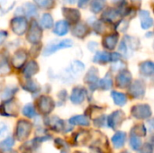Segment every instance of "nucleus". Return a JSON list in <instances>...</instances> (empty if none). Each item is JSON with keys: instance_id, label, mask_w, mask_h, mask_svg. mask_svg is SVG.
<instances>
[{"instance_id": "38", "label": "nucleus", "mask_w": 154, "mask_h": 153, "mask_svg": "<svg viewBox=\"0 0 154 153\" xmlns=\"http://www.w3.org/2000/svg\"><path fill=\"white\" fill-rule=\"evenodd\" d=\"M38 7L42 9H51L54 6V0H33Z\"/></svg>"}, {"instance_id": "39", "label": "nucleus", "mask_w": 154, "mask_h": 153, "mask_svg": "<svg viewBox=\"0 0 154 153\" xmlns=\"http://www.w3.org/2000/svg\"><path fill=\"white\" fill-rule=\"evenodd\" d=\"M23 7V13L28 16H35L37 14V8L32 3H25Z\"/></svg>"}, {"instance_id": "44", "label": "nucleus", "mask_w": 154, "mask_h": 153, "mask_svg": "<svg viewBox=\"0 0 154 153\" xmlns=\"http://www.w3.org/2000/svg\"><path fill=\"white\" fill-rule=\"evenodd\" d=\"M125 64L124 62H122L121 60L115 61L112 66L113 70H122V69H125Z\"/></svg>"}, {"instance_id": "16", "label": "nucleus", "mask_w": 154, "mask_h": 153, "mask_svg": "<svg viewBox=\"0 0 154 153\" xmlns=\"http://www.w3.org/2000/svg\"><path fill=\"white\" fill-rule=\"evenodd\" d=\"M118 38H119L118 32L110 33V34L105 36L103 41H102L103 47L108 50H113L116 47V44L118 42Z\"/></svg>"}, {"instance_id": "35", "label": "nucleus", "mask_w": 154, "mask_h": 153, "mask_svg": "<svg viewBox=\"0 0 154 153\" xmlns=\"http://www.w3.org/2000/svg\"><path fill=\"white\" fill-rule=\"evenodd\" d=\"M147 133V130L146 127L144 126V124H136L135 126H134L131 130V135H135V136H139V137H144Z\"/></svg>"}, {"instance_id": "10", "label": "nucleus", "mask_w": 154, "mask_h": 153, "mask_svg": "<svg viewBox=\"0 0 154 153\" xmlns=\"http://www.w3.org/2000/svg\"><path fill=\"white\" fill-rule=\"evenodd\" d=\"M116 86L119 88H125V87H128L130 84L132 83L133 77L130 71L126 69H122L116 76Z\"/></svg>"}, {"instance_id": "53", "label": "nucleus", "mask_w": 154, "mask_h": 153, "mask_svg": "<svg viewBox=\"0 0 154 153\" xmlns=\"http://www.w3.org/2000/svg\"><path fill=\"white\" fill-rule=\"evenodd\" d=\"M7 153H18L17 151H10L9 152H7Z\"/></svg>"}, {"instance_id": "37", "label": "nucleus", "mask_w": 154, "mask_h": 153, "mask_svg": "<svg viewBox=\"0 0 154 153\" xmlns=\"http://www.w3.org/2000/svg\"><path fill=\"white\" fill-rule=\"evenodd\" d=\"M143 142H142V137L135 136V135H131L130 136V146L134 151H139V149L142 147Z\"/></svg>"}, {"instance_id": "41", "label": "nucleus", "mask_w": 154, "mask_h": 153, "mask_svg": "<svg viewBox=\"0 0 154 153\" xmlns=\"http://www.w3.org/2000/svg\"><path fill=\"white\" fill-rule=\"evenodd\" d=\"M118 50H119L120 53L123 54L125 57H129L128 53H129L130 51H129V50H128V48H127V46H126V43H125V41H124V39L122 40V41H121V43H120V45H119V47H118Z\"/></svg>"}, {"instance_id": "23", "label": "nucleus", "mask_w": 154, "mask_h": 153, "mask_svg": "<svg viewBox=\"0 0 154 153\" xmlns=\"http://www.w3.org/2000/svg\"><path fill=\"white\" fill-rule=\"evenodd\" d=\"M69 32V23L65 20H60L56 23L53 32L59 36H64Z\"/></svg>"}, {"instance_id": "11", "label": "nucleus", "mask_w": 154, "mask_h": 153, "mask_svg": "<svg viewBox=\"0 0 154 153\" xmlns=\"http://www.w3.org/2000/svg\"><path fill=\"white\" fill-rule=\"evenodd\" d=\"M45 125L50 127L51 130L55 132H65L66 133V125L65 122L59 118L58 116H51L45 120Z\"/></svg>"}, {"instance_id": "8", "label": "nucleus", "mask_w": 154, "mask_h": 153, "mask_svg": "<svg viewBox=\"0 0 154 153\" xmlns=\"http://www.w3.org/2000/svg\"><path fill=\"white\" fill-rule=\"evenodd\" d=\"M10 26L12 31L17 35H23L28 28V23L26 18L23 16H15L11 20Z\"/></svg>"}, {"instance_id": "51", "label": "nucleus", "mask_w": 154, "mask_h": 153, "mask_svg": "<svg viewBox=\"0 0 154 153\" xmlns=\"http://www.w3.org/2000/svg\"><path fill=\"white\" fill-rule=\"evenodd\" d=\"M113 2L115 4H122L123 2H125V0H113Z\"/></svg>"}, {"instance_id": "30", "label": "nucleus", "mask_w": 154, "mask_h": 153, "mask_svg": "<svg viewBox=\"0 0 154 153\" xmlns=\"http://www.w3.org/2000/svg\"><path fill=\"white\" fill-rule=\"evenodd\" d=\"M106 5V0H92L90 3V10L94 14L100 13Z\"/></svg>"}, {"instance_id": "45", "label": "nucleus", "mask_w": 154, "mask_h": 153, "mask_svg": "<svg viewBox=\"0 0 154 153\" xmlns=\"http://www.w3.org/2000/svg\"><path fill=\"white\" fill-rule=\"evenodd\" d=\"M120 60H121V54L120 53H118V52L110 53V61L115 62V61H117Z\"/></svg>"}, {"instance_id": "5", "label": "nucleus", "mask_w": 154, "mask_h": 153, "mask_svg": "<svg viewBox=\"0 0 154 153\" xmlns=\"http://www.w3.org/2000/svg\"><path fill=\"white\" fill-rule=\"evenodd\" d=\"M0 115L5 117H15L18 115V105L15 101L9 99L0 105Z\"/></svg>"}, {"instance_id": "25", "label": "nucleus", "mask_w": 154, "mask_h": 153, "mask_svg": "<svg viewBox=\"0 0 154 153\" xmlns=\"http://www.w3.org/2000/svg\"><path fill=\"white\" fill-rule=\"evenodd\" d=\"M119 16H120V14L117 12V10L113 9V8H108V9L105 10V12L103 13L102 19L104 21H106V23H114L116 20H117Z\"/></svg>"}, {"instance_id": "26", "label": "nucleus", "mask_w": 154, "mask_h": 153, "mask_svg": "<svg viewBox=\"0 0 154 153\" xmlns=\"http://www.w3.org/2000/svg\"><path fill=\"white\" fill-rule=\"evenodd\" d=\"M90 133L86 131H80L74 134V145H82L90 138Z\"/></svg>"}, {"instance_id": "52", "label": "nucleus", "mask_w": 154, "mask_h": 153, "mask_svg": "<svg viewBox=\"0 0 154 153\" xmlns=\"http://www.w3.org/2000/svg\"><path fill=\"white\" fill-rule=\"evenodd\" d=\"M75 1H76V0H68V2H69V3H70V4H74V3H75Z\"/></svg>"}, {"instance_id": "49", "label": "nucleus", "mask_w": 154, "mask_h": 153, "mask_svg": "<svg viewBox=\"0 0 154 153\" xmlns=\"http://www.w3.org/2000/svg\"><path fill=\"white\" fill-rule=\"evenodd\" d=\"M132 5L134 8H140L141 7V0H131Z\"/></svg>"}, {"instance_id": "48", "label": "nucleus", "mask_w": 154, "mask_h": 153, "mask_svg": "<svg viewBox=\"0 0 154 153\" xmlns=\"http://www.w3.org/2000/svg\"><path fill=\"white\" fill-rule=\"evenodd\" d=\"M90 0H79V6L84 8L85 6H87L89 4Z\"/></svg>"}, {"instance_id": "9", "label": "nucleus", "mask_w": 154, "mask_h": 153, "mask_svg": "<svg viewBox=\"0 0 154 153\" xmlns=\"http://www.w3.org/2000/svg\"><path fill=\"white\" fill-rule=\"evenodd\" d=\"M72 45H73L72 40H70V39H65V40H62V41H59L57 43L49 44L44 49L42 54H43V56H50V55L55 53L56 51H58L59 50L69 48V47H72Z\"/></svg>"}, {"instance_id": "54", "label": "nucleus", "mask_w": 154, "mask_h": 153, "mask_svg": "<svg viewBox=\"0 0 154 153\" xmlns=\"http://www.w3.org/2000/svg\"><path fill=\"white\" fill-rule=\"evenodd\" d=\"M120 153H130L129 151H121Z\"/></svg>"}, {"instance_id": "22", "label": "nucleus", "mask_w": 154, "mask_h": 153, "mask_svg": "<svg viewBox=\"0 0 154 153\" xmlns=\"http://www.w3.org/2000/svg\"><path fill=\"white\" fill-rule=\"evenodd\" d=\"M70 125H79V126H89L90 121L87 115H75L69 120Z\"/></svg>"}, {"instance_id": "12", "label": "nucleus", "mask_w": 154, "mask_h": 153, "mask_svg": "<svg viewBox=\"0 0 154 153\" xmlns=\"http://www.w3.org/2000/svg\"><path fill=\"white\" fill-rule=\"evenodd\" d=\"M85 82L87 84H88L89 88L93 91L95 89H97V87H99L98 83H99V78H98V73H97V69L94 67H92L88 72L87 73L86 77H85Z\"/></svg>"}, {"instance_id": "2", "label": "nucleus", "mask_w": 154, "mask_h": 153, "mask_svg": "<svg viewBox=\"0 0 154 153\" xmlns=\"http://www.w3.org/2000/svg\"><path fill=\"white\" fill-rule=\"evenodd\" d=\"M131 115L133 117L139 120H147L149 119L152 113L149 105L147 104H139L135 105L131 108Z\"/></svg>"}, {"instance_id": "43", "label": "nucleus", "mask_w": 154, "mask_h": 153, "mask_svg": "<svg viewBox=\"0 0 154 153\" xmlns=\"http://www.w3.org/2000/svg\"><path fill=\"white\" fill-rule=\"evenodd\" d=\"M10 71V67L9 64L7 63L6 60H3L0 63V73L2 74H7Z\"/></svg>"}, {"instance_id": "6", "label": "nucleus", "mask_w": 154, "mask_h": 153, "mask_svg": "<svg viewBox=\"0 0 154 153\" xmlns=\"http://www.w3.org/2000/svg\"><path fill=\"white\" fill-rule=\"evenodd\" d=\"M145 83L143 80L132 81L129 86L128 93L134 99H142L145 95Z\"/></svg>"}, {"instance_id": "14", "label": "nucleus", "mask_w": 154, "mask_h": 153, "mask_svg": "<svg viewBox=\"0 0 154 153\" xmlns=\"http://www.w3.org/2000/svg\"><path fill=\"white\" fill-rule=\"evenodd\" d=\"M86 96H87L86 89L81 87H77L72 90V93L70 95V101L72 102V104L80 105L81 103L84 102Z\"/></svg>"}, {"instance_id": "33", "label": "nucleus", "mask_w": 154, "mask_h": 153, "mask_svg": "<svg viewBox=\"0 0 154 153\" xmlns=\"http://www.w3.org/2000/svg\"><path fill=\"white\" fill-rule=\"evenodd\" d=\"M53 18L50 14H44L41 18V25L44 29H51L53 26Z\"/></svg>"}, {"instance_id": "42", "label": "nucleus", "mask_w": 154, "mask_h": 153, "mask_svg": "<svg viewBox=\"0 0 154 153\" xmlns=\"http://www.w3.org/2000/svg\"><path fill=\"white\" fill-rule=\"evenodd\" d=\"M153 152V147L151 143L146 142L142 145V147L139 149V153H152Z\"/></svg>"}, {"instance_id": "47", "label": "nucleus", "mask_w": 154, "mask_h": 153, "mask_svg": "<svg viewBox=\"0 0 154 153\" xmlns=\"http://www.w3.org/2000/svg\"><path fill=\"white\" fill-rule=\"evenodd\" d=\"M7 131V126L5 124H0V138L5 135V133Z\"/></svg>"}, {"instance_id": "24", "label": "nucleus", "mask_w": 154, "mask_h": 153, "mask_svg": "<svg viewBox=\"0 0 154 153\" xmlns=\"http://www.w3.org/2000/svg\"><path fill=\"white\" fill-rule=\"evenodd\" d=\"M14 142L15 139L13 136H8L0 142V153H7L12 151V148L14 145Z\"/></svg>"}, {"instance_id": "55", "label": "nucleus", "mask_w": 154, "mask_h": 153, "mask_svg": "<svg viewBox=\"0 0 154 153\" xmlns=\"http://www.w3.org/2000/svg\"><path fill=\"white\" fill-rule=\"evenodd\" d=\"M74 153H85V152H82V151H75Z\"/></svg>"}, {"instance_id": "20", "label": "nucleus", "mask_w": 154, "mask_h": 153, "mask_svg": "<svg viewBox=\"0 0 154 153\" xmlns=\"http://www.w3.org/2000/svg\"><path fill=\"white\" fill-rule=\"evenodd\" d=\"M140 73L145 77H152L154 73V64L151 60H145L139 65Z\"/></svg>"}, {"instance_id": "34", "label": "nucleus", "mask_w": 154, "mask_h": 153, "mask_svg": "<svg viewBox=\"0 0 154 153\" xmlns=\"http://www.w3.org/2000/svg\"><path fill=\"white\" fill-rule=\"evenodd\" d=\"M17 91H18L17 87H6L3 91L2 96H1V99L3 101H6V100L12 99V97L15 95V93Z\"/></svg>"}, {"instance_id": "57", "label": "nucleus", "mask_w": 154, "mask_h": 153, "mask_svg": "<svg viewBox=\"0 0 154 153\" xmlns=\"http://www.w3.org/2000/svg\"><path fill=\"white\" fill-rule=\"evenodd\" d=\"M1 88H2V87H1V83H0V90H1Z\"/></svg>"}, {"instance_id": "4", "label": "nucleus", "mask_w": 154, "mask_h": 153, "mask_svg": "<svg viewBox=\"0 0 154 153\" xmlns=\"http://www.w3.org/2000/svg\"><path fill=\"white\" fill-rule=\"evenodd\" d=\"M54 106H55L54 101L49 96H41L37 101L38 111L44 115L51 114L53 111Z\"/></svg>"}, {"instance_id": "13", "label": "nucleus", "mask_w": 154, "mask_h": 153, "mask_svg": "<svg viewBox=\"0 0 154 153\" xmlns=\"http://www.w3.org/2000/svg\"><path fill=\"white\" fill-rule=\"evenodd\" d=\"M62 14L69 23H77L80 19V12L78 9L70 7H63Z\"/></svg>"}, {"instance_id": "36", "label": "nucleus", "mask_w": 154, "mask_h": 153, "mask_svg": "<svg viewBox=\"0 0 154 153\" xmlns=\"http://www.w3.org/2000/svg\"><path fill=\"white\" fill-rule=\"evenodd\" d=\"M85 69V66L79 60H74L70 65L69 70L73 75H79Z\"/></svg>"}, {"instance_id": "31", "label": "nucleus", "mask_w": 154, "mask_h": 153, "mask_svg": "<svg viewBox=\"0 0 154 153\" xmlns=\"http://www.w3.org/2000/svg\"><path fill=\"white\" fill-rule=\"evenodd\" d=\"M98 86L103 90H109L112 87V86H113V80H112V77H111L110 73H107L103 79L99 80Z\"/></svg>"}, {"instance_id": "17", "label": "nucleus", "mask_w": 154, "mask_h": 153, "mask_svg": "<svg viewBox=\"0 0 154 153\" xmlns=\"http://www.w3.org/2000/svg\"><path fill=\"white\" fill-rule=\"evenodd\" d=\"M27 59V53L24 50H18L12 58V65L16 68L20 69L23 66L24 62Z\"/></svg>"}, {"instance_id": "56", "label": "nucleus", "mask_w": 154, "mask_h": 153, "mask_svg": "<svg viewBox=\"0 0 154 153\" xmlns=\"http://www.w3.org/2000/svg\"><path fill=\"white\" fill-rule=\"evenodd\" d=\"M60 153H67V152H66V151H60Z\"/></svg>"}, {"instance_id": "46", "label": "nucleus", "mask_w": 154, "mask_h": 153, "mask_svg": "<svg viewBox=\"0 0 154 153\" xmlns=\"http://www.w3.org/2000/svg\"><path fill=\"white\" fill-rule=\"evenodd\" d=\"M7 36H8V33L6 31H0V44H2L5 41Z\"/></svg>"}, {"instance_id": "27", "label": "nucleus", "mask_w": 154, "mask_h": 153, "mask_svg": "<svg viewBox=\"0 0 154 153\" xmlns=\"http://www.w3.org/2000/svg\"><path fill=\"white\" fill-rule=\"evenodd\" d=\"M111 96L116 106H123L127 103V97L124 93H120L117 91H112L111 92Z\"/></svg>"}, {"instance_id": "40", "label": "nucleus", "mask_w": 154, "mask_h": 153, "mask_svg": "<svg viewBox=\"0 0 154 153\" xmlns=\"http://www.w3.org/2000/svg\"><path fill=\"white\" fill-rule=\"evenodd\" d=\"M106 116L105 115H99L97 116L95 120H94V124L96 127H98V128H104V127H106L107 126V123H106Z\"/></svg>"}, {"instance_id": "7", "label": "nucleus", "mask_w": 154, "mask_h": 153, "mask_svg": "<svg viewBox=\"0 0 154 153\" xmlns=\"http://www.w3.org/2000/svg\"><path fill=\"white\" fill-rule=\"evenodd\" d=\"M125 120V114L122 110H116L113 112L106 118L107 126L116 131L121 126V124L124 123Z\"/></svg>"}, {"instance_id": "29", "label": "nucleus", "mask_w": 154, "mask_h": 153, "mask_svg": "<svg viewBox=\"0 0 154 153\" xmlns=\"http://www.w3.org/2000/svg\"><path fill=\"white\" fill-rule=\"evenodd\" d=\"M22 87L24 90H26L30 93H36L40 89L39 85L32 79H26L24 81V84L22 83Z\"/></svg>"}, {"instance_id": "19", "label": "nucleus", "mask_w": 154, "mask_h": 153, "mask_svg": "<svg viewBox=\"0 0 154 153\" xmlns=\"http://www.w3.org/2000/svg\"><path fill=\"white\" fill-rule=\"evenodd\" d=\"M139 16L141 19V26L144 30H148L153 25V20L151 17V14L146 10H140Z\"/></svg>"}, {"instance_id": "21", "label": "nucleus", "mask_w": 154, "mask_h": 153, "mask_svg": "<svg viewBox=\"0 0 154 153\" xmlns=\"http://www.w3.org/2000/svg\"><path fill=\"white\" fill-rule=\"evenodd\" d=\"M39 71V65L35 60H30L23 68V73L26 78H31Z\"/></svg>"}, {"instance_id": "15", "label": "nucleus", "mask_w": 154, "mask_h": 153, "mask_svg": "<svg viewBox=\"0 0 154 153\" xmlns=\"http://www.w3.org/2000/svg\"><path fill=\"white\" fill-rule=\"evenodd\" d=\"M90 32L89 27L84 23H77L76 25L72 29V34L73 36L79 38V39H84L86 36H88Z\"/></svg>"}, {"instance_id": "32", "label": "nucleus", "mask_w": 154, "mask_h": 153, "mask_svg": "<svg viewBox=\"0 0 154 153\" xmlns=\"http://www.w3.org/2000/svg\"><path fill=\"white\" fill-rule=\"evenodd\" d=\"M22 113L24 116H26L27 118H31V119L34 118L37 115L36 109L33 106V105H32V104H27L26 106H24Z\"/></svg>"}, {"instance_id": "28", "label": "nucleus", "mask_w": 154, "mask_h": 153, "mask_svg": "<svg viewBox=\"0 0 154 153\" xmlns=\"http://www.w3.org/2000/svg\"><path fill=\"white\" fill-rule=\"evenodd\" d=\"M93 61L95 63L106 64L110 61V53L106 51H97L96 55L94 56Z\"/></svg>"}, {"instance_id": "3", "label": "nucleus", "mask_w": 154, "mask_h": 153, "mask_svg": "<svg viewBox=\"0 0 154 153\" xmlns=\"http://www.w3.org/2000/svg\"><path fill=\"white\" fill-rule=\"evenodd\" d=\"M42 37V30L36 21H32L27 32V41L32 44H38Z\"/></svg>"}, {"instance_id": "1", "label": "nucleus", "mask_w": 154, "mask_h": 153, "mask_svg": "<svg viewBox=\"0 0 154 153\" xmlns=\"http://www.w3.org/2000/svg\"><path fill=\"white\" fill-rule=\"evenodd\" d=\"M32 129V124L31 122L24 119H20L17 122L15 127V132H14L15 139L19 142L25 141L30 136Z\"/></svg>"}, {"instance_id": "18", "label": "nucleus", "mask_w": 154, "mask_h": 153, "mask_svg": "<svg viewBox=\"0 0 154 153\" xmlns=\"http://www.w3.org/2000/svg\"><path fill=\"white\" fill-rule=\"evenodd\" d=\"M125 141H126V133L122 131H117L111 139V142L114 148L116 150L122 149L125 144Z\"/></svg>"}, {"instance_id": "50", "label": "nucleus", "mask_w": 154, "mask_h": 153, "mask_svg": "<svg viewBox=\"0 0 154 153\" xmlns=\"http://www.w3.org/2000/svg\"><path fill=\"white\" fill-rule=\"evenodd\" d=\"M88 49L90 50H92V51H94L95 50V49L97 47V43H96V42H94V41H91V42H89L88 43Z\"/></svg>"}]
</instances>
